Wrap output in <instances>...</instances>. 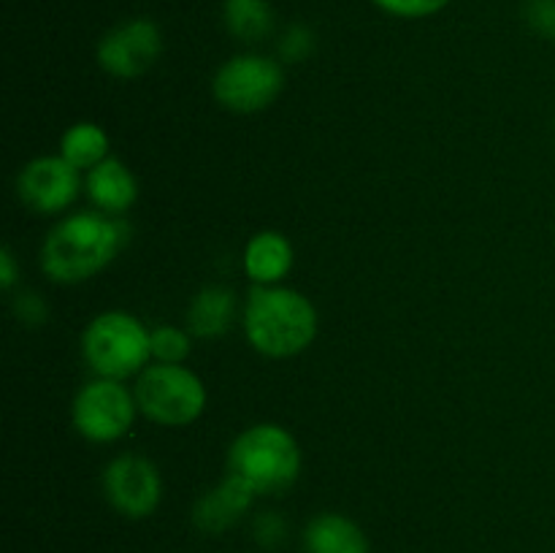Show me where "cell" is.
Listing matches in <instances>:
<instances>
[{
	"label": "cell",
	"instance_id": "4fadbf2b",
	"mask_svg": "<svg viewBox=\"0 0 555 553\" xmlns=\"http://www.w3.org/2000/svg\"><path fill=\"white\" fill-rule=\"evenodd\" d=\"M293 244L280 231H258L244 247V274L255 285H280L293 269Z\"/></svg>",
	"mask_w": 555,
	"mask_h": 553
},
{
	"label": "cell",
	"instance_id": "8fae6325",
	"mask_svg": "<svg viewBox=\"0 0 555 553\" xmlns=\"http://www.w3.org/2000/svg\"><path fill=\"white\" fill-rule=\"evenodd\" d=\"M255 499H258V493L253 491V486L238 475H233V472H228L220 486L201 493V499L195 502V529H201L204 535H222V531L233 529L249 513Z\"/></svg>",
	"mask_w": 555,
	"mask_h": 553
},
{
	"label": "cell",
	"instance_id": "d6986e66",
	"mask_svg": "<svg viewBox=\"0 0 555 553\" xmlns=\"http://www.w3.org/2000/svg\"><path fill=\"white\" fill-rule=\"evenodd\" d=\"M280 60L285 63H304L314 52V33L309 25H291L282 30L280 43H276Z\"/></svg>",
	"mask_w": 555,
	"mask_h": 553
},
{
	"label": "cell",
	"instance_id": "2e32d148",
	"mask_svg": "<svg viewBox=\"0 0 555 553\" xmlns=\"http://www.w3.org/2000/svg\"><path fill=\"white\" fill-rule=\"evenodd\" d=\"M222 25L236 41L258 43L274 33L276 14L269 0H222Z\"/></svg>",
	"mask_w": 555,
	"mask_h": 553
},
{
	"label": "cell",
	"instance_id": "44dd1931",
	"mask_svg": "<svg viewBox=\"0 0 555 553\" xmlns=\"http://www.w3.org/2000/svg\"><path fill=\"white\" fill-rule=\"evenodd\" d=\"M524 20L537 36L555 41V0H526Z\"/></svg>",
	"mask_w": 555,
	"mask_h": 553
},
{
	"label": "cell",
	"instance_id": "ffe728a7",
	"mask_svg": "<svg viewBox=\"0 0 555 553\" xmlns=\"http://www.w3.org/2000/svg\"><path fill=\"white\" fill-rule=\"evenodd\" d=\"M379 11L399 20H426L448 9L453 0H372Z\"/></svg>",
	"mask_w": 555,
	"mask_h": 553
},
{
	"label": "cell",
	"instance_id": "603a6c76",
	"mask_svg": "<svg viewBox=\"0 0 555 553\" xmlns=\"http://www.w3.org/2000/svg\"><path fill=\"white\" fill-rule=\"evenodd\" d=\"M14 312L16 318L27 325L47 323V304H43L36 293H20L14 301Z\"/></svg>",
	"mask_w": 555,
	"mask_h": 553
},
{
	"label": "cell",
	"instance_id": "cb8c5ba5",
	"mask_svg": "<svg viewBox=\"0 0 555 553\" xmlns=\"http://www.w3.org/2000/svg\"><path fill=\"white\" fill-rule=\"evenodd\" d=\"M16 280H20V266H16L11 247H3L0 249V285H3V291H11Z\"/></svg>",
	"mask_w": 555,
	"mask_h": 553
},
{
	"label": "cell",
	"instance_id": "ac0fdd59",
	"mask_svg": "<svg viewBox=\"0 0 555 553\" xmlns=\"http://www.w3.org/2000/svg\"><path fill=\"white\" fill-rule=\"evenodd\" d=\"M193 352V334L177 325L152 329V358L155 363H184Z\"/></svg>",
	"mask_w": 555,
	"mask_h": 553
},
{
	"label": "cell",
	"instance_id": "52a82bcc",
	"mask_svg": "<svg viewBox=\"0 0 555 553\" xmlns=\"http://www.w3.org/2000/svg\"><path fill=\"white\" fill-rule=\"evenodd\" d=\"M135 394L122 380L95 377L79 388L70 407L74 428L85 439L98 445L117 442L130 432L135 421Z\"/></svg>",
	"mask_w": 555,
	"mask_h": 553
},
{
	"label": "cell",
	"instance_id": "7a4b0ae2",
	"mask_svg": "<svg viewBox=\"0 0 555 553\" xmlns=\"http://www.w3.org/2000/svg\"><path fill=\"white\" fill-rule=\"evenodd\" d=\"M244 336L266 358H293L318 336V309L285 285H255L242 312Z\"/></svg>",
	"mask_w": 555,
	"mask_h": 553
},
{
	"label": "cell",
	"instance_id": "e0dca14e",
	"mask_svg": "<svg viewBox=\"0 0 555 553\" xmlns=\"http://www.w3.org/2000/svg\"><path fill=\"white\" fill-rule=\"evenodd\" d=\"M60 155L79 171H90L108 157V133L95 123H76L60 139Z\"/></svg>",
	"mask_w": 555,
	"mask_h": 553
},
{
	"label": "cell",
	"instance_id": "9a60e30c",
	"mask_svg": "<svg viewBox=\"0 0 555 553\" xmlns=\"http://www.w3.org/2000/svg\"><path fill=\"white\" fill-rule=\"evenodd\" d=\"M307 553H369V537L361 526L341 513H320L304 529Z\"/></svg>",
	"mask_w": 555,
	"mask_h": 553
},
{
	"label": "cell",
	"instance_id": "8992f818",
	"mask_svg": "<svg viewBox=\"0 0 555 553\" xmlns=\"http://www.w3.org/2000/svg\"><path fill=\"white\" fill-rule=\"evenodd\" d=\"M285 90V70L269 54L244 52L217 68L211 92L217 103L233 114H255L269 108Z\"/></svg>",
	"mask_w": 555,
	"mask_h": 553
},
{
	"label": "cell",
	"instance_id": "7402d4cb",
	"mask_svg": "<svg viewBox=\"0 0 555 553\" xmlns=\"http://www.w3.org/2000/svg\"><path fill=\"white\" fill-rule=\"evenodd\" d=\"M255 542L266 551H274L287 540V520L280 513H260L253 524Z\"/></svg>",
	"mask_w": 555,
	"mask_h": 553
},
{
	"label": "cell",
	"instance_id": "30bf717a",
	"mask_svg": "<svg viewBox=\"0 0 555 553\" xmlns=\"http://www.w3.org/2000/svg\"><path fill=\"white\" fill-rule=\"evenodd\" d=\"M81 190L79 168L63 155L33 157L16 177V193L22 204L36 215H57L68 209Z\"/></svg>",
	"mask_w": 555,
	"mask_h": 553
},
{
	"label": "cell",
	"instance_id": "6da1fadb",
	"mask_svg": "<svg viewBox=\"0 0 555 553\" xmlns=\"http://www.w3.org/2000/svg\"><path fill=\"white\" fill-rule=\"evenodd\" d=\"M130 239V226L103 211H76L49 231L41 266L57 285H79L106 269Z\"/></svg>",
	"mask_w": 555,
	"mask_h": 553
},
{
	"label": "cell",
	"instance_id": "9c48e42d",
	"mask_svg": "<svg viewBox=\"0 0 555 553\" xmlns=\"http://www.w3.org/2000/svg\"><path fill=\"white\" fill-rule=\"evenodd\" d=\"M103 493L125 518H146L163 499V480L150 459L135 453L117 455L103 470Z\"/></svg>",
	"mask_w": 555,
	"mask_h": 553
},
{
	"label": "cell",
	"instance_id": "5bb4252c",
	"mask_svg": "<svg viewBox=\"0 0 555 553\" xmlns=\"http://www.w3.org/2000/svg\"><path fill=\"white\" fill-rule=\"evenodd\" d=\"M236 312V293L231 287L209 285L195 293L184 320H188V331L195 339H217V336H222L231 329Z\"/></svg>",
	"mask_w": 555,
	"mask_h": 553
},
{
	"label": "cell",
	"instance_id": "277c9868",
	"mask_svg": "<svg viewBox=\"0 0 555 553\" xmlns=\"http://www.w3.org/2000/svg\"><path fill=\"white\" fill-rule=\"evenodd\" d=\"M81 356L95 377H139L152 358V331L135 314L108 309L95 314L81 334Z\"/></svg>",
	"mask_w": 555,
	"mask_h": 553
},
{
	"label": "cell",
	"instance_id": "5b68a950",
	"mask_svg": "<svg viewBox=\"0 0 555 553\" xmlns=\"http://www.w3.org/2000/svg\"><path fill=\"white\" fill-rule=\"evenodd\" d=\"M135 404L157 426H188L206 410V385L184 363H150L135 377Z\"/></svg>",
	"mask_w": 555,
	"mask_h": 553
},
{
	"label": "cell",
	"instance_id": "7c38bea8",
	"mask_svg": "<svg viewBox=\"0 0 555 553\" xmlns=\"http://www.w3.org/2000/svg\"><path fill=\"white\" fill-rule=\"evenodd\" d=\"M85 190L90 195L92 206L112 217L125 215L139 198V182H135L133 171L112 155L87 171Z\"/></svg>",
	"mask_w": 555,
	"mask_h": 553
},
{
	"label": "cell",
	"instance_id": "3957f363",
	"mask_svg": "<svg viewBox=\"0 0 555 553\" xmlns=\"http://www.w3.org/2000/svg\"><path fill=\"white\" fill-rule=\"evenodd\" d=\"M298 439L280 423H255L228 448V472L253 486L258 497H276L301 475Z\"/></svg>",
	"mask_w": 555,
	"mask_h": 553
},
{
	"label": "cell",
	"instance_id": "ba28073f",
	"mask_svg": "<svg viewBox=\"0 0 555 553\" xmlns=\"http://www.w3.org/2000/svg\"><path fill=\"white\" fill-rule=\"evenodd\" d=\"M163 54V33L157 22L146 16H133L112 30L103 33L98 41V65L114 79H139Z\"/></svg>",
	"mask_w": 555,
	"mask_h": 553
}]
</instances>
